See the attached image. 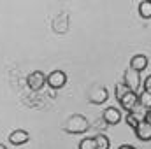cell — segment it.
I'll list each match as a JSON object with an SVG mask.
<instances>
[{"label":"cell","mask_w":151,"mask_h":149,"mask_svg":"<svg viewBox=\"0 0 151 149\" xmlns=\"http://www.w3.org/2000/svg\"><path fill=\"white\" fill-rule=\"evenodd\" d=\"M93 139H95L97 149H109V148H111V140H109V137H107V135L99 133V135H95Z\"/></svg>","instance_id":"8fae6325"},{"label":"cell","mask_w":151,"mask_h":149,"mask_svg":"<svg viewBox=\"0 0 151 149\" xmlns=\"http://www.w3.org/2000/svg\"><path fill=\"white\" fill-rule=\"evenodd\" d=\"M135 132V135H137V139L139 140H151V123L150 121H141L139 123V126L134 130Z\"/></svg>","instance_id":"ba28073f"},{"label":"cell","mask_w":151,"mask_h":149,"mask_svg":"<svg viewBox=\"0 0 151 149\" xmlns=\"http://www.w3.org/2000/svg\"><path fill=\"white\" fill-rule=\"evenodd\" d=\"M132 114H134L139 121H146V117H148V109H146L144 105L137 104V105H135V109L132 111Z\"/></svg>","instance_id":"5bb4252c"},{"label":"cell","mask_w":151,"mask_h":149,"mask_svg":"<svg viewBox=\"0 0 151 149\" xmlns=\"http://www.w3.org/2000/svg\"><path fill=\"white\" fill-rule=\"evenodd\" d=\"M123 82L130 88V91H135L137 93V90H139V86H141V77H139V72H135L134 69H127L125 72H123Z\"/></svg>","instance_id":"277c9868"},{"label":"cell","mask_w":151,"mask_h":149,"mask_svg":"<svg viewBox=\"0 0 151 149\" xmlns=\"http://www.w3.org/2000/svg\"><path fill=\"white\" fill-rule=\"evenodd\" d=\"M139 104H141V105H144L146 109H151V93H150V91L142 90V91L139 93Z\"/></svg>","instance_id":"9a60e30c"},{"label":"cell","mask_w":151,"mask_h":149,"mask_svg":"<svg viewBox=\"0 0 151 149\" xmlns=\"http://www.w3.org/2000/svg\"><path fill=\"white\" fill-rule=\"evenodd\" d=\"M107 98H109V93H107V90H106V88H102V86L95 88V90L90 93V102H91V104H95V105L104 104Z\"/></svg>","instance_id":"52a82bcc"},{"label":"cell","mask_w":151,"mask_h":149,"mask_svg":"<svg viewBox=\"0 0 151 149\" xmlns=\"http://www.w3.org/2000/svg\"><path fill=\"white\" fill-rule=\"evenodd\" d=\"M0 149H7V146H4V144H0Z\"/></svg>","instance_id":"44dd1931"},{"label":"cell","mask_w":151,"mask_h":149,"mask_svg":"<svg viewBox=\"0 0 151 149\" xmlns=\"http://www.w3.org/2000/svg\"><path fill=\"white\" fill-rule=\"evenodd\" d=\"M148 63H150V60L146 54H135L130 60V69H134L135 72H142V70H146Z\"/></svg>","instance_id":"9c48e42d"},{"label":"cell","mask_w":151,"mask_h":149,"mask_svg":"<svg viewBox=\"0 0 151 149\" xmlns=\"http://www.w3.org/2000/svg\"><path fill=\"white\" fill-rule=\"evenodd\" d=\"M102 117H104V121L107 125H118L121 121V112H119V109H116V107H107L104 111V114H102Z\"/></svg>","instance_id":"30bf717a"},{"label":"cell","mask_w":151,"mask_h":149,"mask_svg":"<svg viewBox=\"0 0 151 149\" xmlns=\"http://www.w3.org/2000/svg\"><path fill=\"white\" fill-rule=\"evenodd\" d=\"M125 121H127V125H128L130 128H134V130H135V128L139 126V123H141V121H139V119H137V117L132 114V112H127V116H125Z\"/></svg>","instance_id":"e0dca14e"},{"label":"cell","mask_w":151,"mask_h":149,"mask_svg":"<svg viewBox=\"0 0 151 149\" xmlns=\"http://www.w3.org/2000/svg\"><path fill=\"white\" fill-rule=\"evenodd\" d=\"M119 104H121V109L127 112H132L135 109V105L139 104V93H135V91H130L128 95H125L121 100H119Z\"/></svg>","instance_id":"5b68a950"},{"label":"cell","mask_w":151,"mask_h":149,"mask_svg":"<svg viewBox=\"0 0 151 149\" xmlns=\"http://www.w3.org/2000/svg\"><path fill=\"white\" fill-rule=\"evenodd\" d=\"M142 86H144V90H146V91H150V93H151V75H148V77L144 79Z\"/></svg>","instance_id":"ac0fdd59"},{"label":"cell","mask_w":151,"mask_h":149,"mask_svg":"<svg viewBox=\"0 0 151 149\" xmlns=\"http://www.w3.org/2000/svg\"><path fill=\"white\" fill-rule=\"evenodd\" d=\"M30 140V133L27 130H14L11 135H9V142L12 146H23Z\"/></svg>","instance_id":"8992f818"},{"label":"cell","mask_w":151,"mask_h":149,"mask_svg":"<svg viewBox=\"0 0 151 149\" xmlns=\"http://www.w3.org/2000/svg\"><path fill=\"white\" fill-rule=\"evenodd\" d=\"M27 84L32 91H39V90H42L44 84H47V75L44 72H40V70H34L27 77Z\"/></svg>","instance_id":"7a4b0ae2"},{"label":"cell","mask_w":151,"mask_h":149,"mask_svg":"<svg viewBox=\"0 0 151 149\" xmlns=\"http://www.w3.org/2000/svg\"><path fill=\"white\" fill-rule=\"evenodd\" d=\"M88 128H90V123H88V119H86L83 114H72V116L65 121V125H63V130H65L67 133H72V135L86 133Z\"/></svg>","instance_id":"6da1fadb"},{"label":"cell","mask_w":151,"mask_h":149,"mask_svg":"<svg viewBox=\"0 0 151 149\" xmlns=\"http://www.w3.org/2000/svg\"><path fill=\"white\" fill-rule=\"evenodd\" d=\"M114 91H116V98H118V102H119L125 95H128V93H130V88H128L125 82H116Z\"/></svg>","instance_id":"4fadbf2b"},{"label":"cell","mask_w":151,"mask_h":149,"mask_svg":"<svg viewBox=\"0 0 151 149\" xmlns=\"http://www.w3.org/2000/svg\"><path fill=\"white\" fill-rule=\"evenodd\" d=\"M118 149H135L134 146H130V144H123V146H119Z\"/></svg>","instance_id":"d6986e66"},{"label":"cell","mask_w":151,"mask_h":149,"mask_svg":"<svg viewBox=\"0 0 151 149\" xmlns=\"http://www.w3.org/2000/svg\"><path fill=\"white\" fill-rule=\"evenodd\" d=\"M79 149H97V144H95V139L93 137H86L79 142Z\"/></svg>","instance_id":"2e32d148"},{"label":"cell","mask_w":151,"mask_h":149,"mask_svg":"<svg viewBox=\"0 0 151 149\" xmlns=\"http://www.w3.org/2000/svg\"><path fill=\"white\" fill-rule=\"evenodd\" d=\"M146 121H150L151 123V109H148V117H146Z\"/></svg>","instance_id":"ffe728a7"},{"label":"cell","mask_w":151,"mask_h":149,"mask_svg":"<svg viewBox=\"0 0 151 149\" xmlns=\"http://www.w3.org/2000/svg\"><path fill=\"white\" fill-rule=\"evenodd\" d=\"M67 84V74L63 70H53L51 74H47V86L53 90H60Z\"/></svg>","instance_id":"3957f363"},{"label":"cell","mask_w":151,"mask_h":149,"mask_svg":"<svg viewBox=\"0 0 151 149\" xmlns=\"http://www.w3.org/2000/svg\"><path fill=\"white\" fill-rule=\"evenodd\" d=\"M139 14L144 19H151V2L144 0V2L139 4Z\"/></svg>","instance_id":"7c38bea8"}]
</instances>
